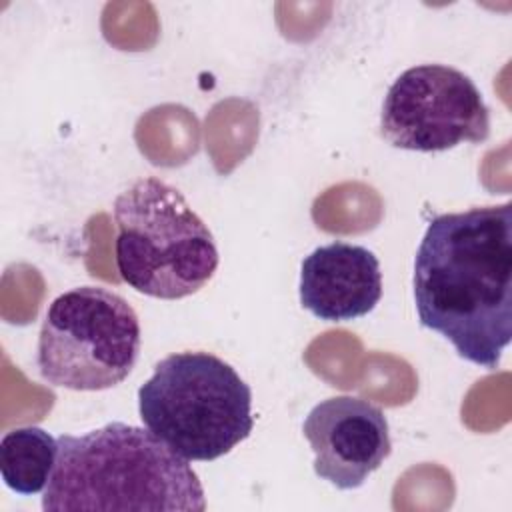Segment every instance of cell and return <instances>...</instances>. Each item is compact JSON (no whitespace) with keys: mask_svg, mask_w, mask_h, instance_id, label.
<instances>
[{"mask_svg":"<svg viewBox=\"0 0 512 512\" xmlns=\"http://www.w3.org/2000/svg\"><path fill=\"white\" fill-rule=\"evenodd\" d=\"M412 286L424 328L460 358L496 368L512 340V202L434 216Z\"/></svg>","mask_w":512,"mask_h":512,"instance_id":"1","label":"cell"},{"mask_svg":"<svg viewBox=\"0 0 512 512\" xmlns=\"http://www.w3.org/2000/svg\"><path fill=\"white\" fill-rule=\"evenodd\" d=\"M380 130L394 148L442 152L462 142H484L490 136V110L464 72L420 64L404 70L388 88Z\"/></svg>","mask_w":512,"mask_h":512,"instance_id":"6","label":"cell"},{"mask_svg":"<svg viewBox=\"0 0 512 512\" xmlns=\"http://www.w3.org/2000/svg\"><path fill=\"white\" fill-rule=\"evenodd\" d=\"M302 432L314 452V472L340 490H354L392 452L384 412L368 400L334 396L318 402Z\"/></svg>","mask_w":512,"mask_h":512,"instance_id":"7","label":"cell"},{"mask_svg":"<svg viewBox=\"0 0 512 512\" xmlns=\"http://www.w3.org/2000/svg\"><path fill=\"white\" fill-rule=\"evenodd\" d=\"M42 510L202 512L206 498L190 460L148 428L110 422L82 436H58Z\"/></svg>","mask_w":512,"mask_h":512,"instance_id":"2","label":"cell"},{"mask_svg":"<svg viewBox=\"0 0 512 512\" xmlns=\"http://www.w3.org/2000/svg\"><path fill=\"white\" fill-rule=\"evenodd\" d=\"M144 426L186 460L210 462L254 428L252 390L210 352H176L154 366L138 390Z\"/></svg>","mask_w":512,"mask_h":512,"instance_id":"3","label":"cell"},{"mask_svg":"<svg viewBox=\"0 0 512 512\" xmlns=\"http://www.w3.org/2000/svg\"><path fill=\"white\" fill-rule=\"evenodd\" d=\"M58 456V438L38 426L6 432L0 440V474L4 484L22 496L44 492Z\"/></svg>","mask_w":512,"mask_h":512,"instance_id":"9","label":"cell"},{"mask_svg":"<svg viewBox=\"0 0 512 512\" xmlns=\"http://www.w3.org/2000/svg\"><path fill=\"white\" fill-rule=\"evenodd\" d=\"M382 298L376 254L364 246L332 242L308 254L300 268V304L320 320L366 316Z\"/></svg>","mask_w":512,"mask_h":512,"instance_id":"8","label":"cell"},{"mask_svg":"<svg viewBox=\"0 0 512 512\" xmlns=\"http://www.w3.org/2000/svg\"><path fill=\"white\" fill-rule=\"evenodd\" d=\"M138 352L140 320L128 300L102 286H78L48 306L36 364L52 386L96 392L128 378Z\"/></svg>","mask_w":512,"mask_h":512,"instance_id":"5","label":"cell"},{"mask_svg":"<svg viewBox=\"0 0 512 512\" xmlns=\"http://www.w3.org/2000/svg\"><path fill=\"white\" fill-rule=\"evenodd\" d=\"M116 266L136 292L178 300L198 292L218 268V248L186 198L160 178L136 180L114 200Z\"/></svg>","mask_w":512,"mask_h":512,"instance_id":"4","label":"cell"}]
</instances>
